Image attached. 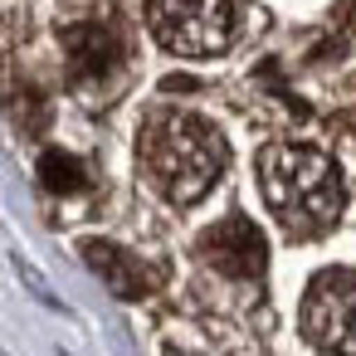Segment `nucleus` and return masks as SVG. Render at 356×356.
<instances>
[{
    "instance_id": "obj_8",
    "label": "nucleus",
    "mask_w": 356,
    "mask_h": 356,
    "mask_svg": "<svg viewBox=\"0 0 356 356\" xmlns=\"http://www.w3.org/2000/svg\"><path fill=\"white\" fill-rule=\"evenodd\" d=\"M40 181L54 191V195H74V191H83V166L69 156V152H44L40 156Z\"/></svg>"
},
{
    "instance_id": "obj_3",
    "label": "nucleus",
    "mask_w": 356,
    "mask_h": 356,
    "mask_svg": "<svg viewBox=\"0 0 356 356\" xmlns=\"http://www.w3.org/2000/svg\"><path fill=\"white\" fill-rule=\"evenodd\" d=\"M152 35L186 59H210L234 35V6L229 0H147Z\"/></svg>"
},
{
    "instance_id": "obj_4",
    "label": "nucleus",
    "mask_w": 356,
    "mask_h": 356,
    "mask_svg": "<svg viewBox=\"0 0 356 356\" xmlns=\"http://www.w3.org/2000/svg\"><path fill=\"white\" fill-rule=\"evenodd\" d=\"M302 332L332 356H356V273L327 268L302 298Z\"/></svg>"
},
{
    "instance_id": "obj_6",
    "label": "nucleus",
    "mask_w": 356,
    "mask_h": 356,
    "mask_svg": "<svg viewBox=\"0 0 356 356\" xmlns=\"http://www.w3.org/2000/svg\"><path fill=\"white\" fill-rule=\"evenodd\" d=\"M64 54H69V69H74V79H108L113 69H118V59H122V44H118V35L108 30V25H98V20H83V25H69L64 30Z\"/></svg>"
},
{
    "instance_id": "obj_7",
    "label": "nucleus",
    "mask_w": 356,
    "mask_h": 356,
    "mask_svg": "<svg viewBox=\"0 0 356 356\" xmlns=\"http://www.w3.org/2000/svg\"><path fill=\"white\" fill-rule=\"evenodd\" d=\"M83 259L98 268V278L118 293V298H142L152 283H147V268L127 254V249H118V244H103V239H88L83 244Z\"/></svg>"
},
{
    "instance_id": "obj_1",
    "label": "nucleus",
    "mask_w": 356,
    "mask_h": 356,
    "mask_svg": "<svg viewBox=\"0 0 356 356\" xmlns=\"http://www.w3.org/2000/svg\"><path fill=\"white\" fill-rule=\"evenodd\" d=\"M259 191L288 234H322L341 215V171L317 147L273 142L259 152Z\"/></svg>"
},
{
    "instance_id": "obj_2",
    "label": "nucleus",
    "mask_w": 356,
    "mask_h": 356,
    "mask_svg": "<svg viewBox=\"0 0 356 356\" xmlns=\"http://www.w3.org/2000/svg\"><path fill=\"white\" fill-rule=\"evenodd\" d=\"M137 156L171 205H195L225 171V137L195 113H156L142 127Z\"/></svg>"
},
{
    "instance_id": "obj_5",
    "label": "nucleus",
    "mask_w": 356,
    "mask_h": 356,
    "mask_svg": "<svg viewBox=\"0 0 356 356\" xmlns=\"http://www.w3.org/2000/svg\"><path fill=\"white\" fill-rule=\"evenodd\" d=\"M200 254L210 268H220L225 278H259L264 264H268V249H264V234L254 220L244 215H229L220 225H210L200 234Z\"/></svg>"
}]
</instances>
